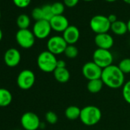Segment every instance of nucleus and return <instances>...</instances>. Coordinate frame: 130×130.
<instances>
[{
  "instance_id": "f257e3e1",
  "label": "nucleus",
  "mask_w": 130,
  "mask_h": 130,
  "mask_svg": "<svg viewBox=\"0 0 130 130\" xmlns=\"http://www.w3.org/2000/svg\"><path fill=\"white\" fill-rule=\"evenodd\" d=\"M101 80L105 86L111 89H119L125 84V74L117 65L112 64L103 69Z\"/></svg>"
},
{
  "instance_id": "f03ea898",
  "label": "nucleus",
  "mask_w": 130,
  "mask_h": 130,
  "mask_svg": "<svg viewBox=\"0 0 130 130\" xmlns=\"http://www.w3.org/2000/svg\"><path fill=\"white\" fill-rule=\"evenodd\" d=\"M102 112L99 107L93 105H88L81 109L80 119L87 126L95 125L100 121Z\"/></svg>"
},
{
  "instance_id": "7ed1b4c3",
  "label": "nucleus",
  "mask_w": 130,
  "mask_h": 130,
  "mask_svg": "<svg viewBox=\"0 0 130 130\" xmlns=\"http://www.w3.org/2000/svg\"><path fill=\"white\" fill-rule=\"evenodd\" d=\"M57 59L56 55L50 51H44L39 54L37 58L38 68L44 73H53L57 68Z\"/></svg>"
},
{
  "instance_id": "20e7f679",
  "label": "nucleus",
  "mask_w": 130,
  "mask_h": 130,
  "mask_svg": "<svg viewBox=\"0 0 130 130\" xmlns=\"http://www.w3.org/2000/svg\"><path fill=\"white\" fill-rule=\"evenodd\" d=\"M90 27L91 30L96 35L108 33L111 28V23L109 22L107 16L103 15H96L90 19Z\"/></svg>"
},
{
  "instance_id": "39448f33",
  "label": "nucleus",
  "mask_w": 130,
  "mask_h": 130,
  "mask_svg": "<svg viewBox=\"0 0 130 130\" xmlns=\"http://www.w3.org/2000/svg\"><path fill=\"white\" fill-rule=\"evenodd\" d=\"M93 61L104 69L112 64L113 56L109 50L97 48L93 54Z\"/></svg>"
},
{
  "instance_id": "423d86ee",
  "label": "nucleus",
  "mask_w": 130,
  "mask_h": 130,
  "mask_svg": "<svg viewBox=\"0 0 130 130\" xmlns=\"http://www.w3.org/2000/svg\"><path fill=\"white\" fill-rule=\"evenodd\" d=\"M35 36L32 31L28 29H19L15 35V39L18 44L25 49L33 47L35 42Z\"/></svg>"
},
{
  "instance_id": "0eeeda50",
  "label": "nucleus",
  "mask_w": 130,
  "mask_h": 130,
  "mask_svg": "<svg viewBox=\"0 0 130 130\" xmlns=\"http://www.w3.org/2000/svg\"><path fill=\"white\" fill-rule=\"evenodd\" d=\"M68 45V44L62 36L54 35L48 39L47 42V49L53 54L58 55L64 53Z\"/></svg>"
},
{
  "instance_id": "6e6552de",
  "label": "nucleus",
  "mask_w": 130,
  "mask_h": 130,
  "mask_svg": "<svg viewBox=\"0 0 130 130\" xmlns=\"http://www.w3.org/2000/svg\"><path fill=\"white\" fill-rule=\"evenodd\" d=\"M35 83V75L31 70L25 69L22 71L17 77L18 87L24 90L31 89Z\"/></svg>"
},
{
  "instance_id": "1a4fd4ad",
  "label": "nucleus",
  "mask_w": 130,
  "mask_h": 130,
  "mask_svg": "<svg viewBox=\"0 0 130 130\" xmlns=\"http://www.w3.org/2000/svg\"><path fill=\"white\" fill-rule=\"evenodd\" d=\"M103 69L93 61H88L84 64L82 68L83 76L89 81L96 79H100Z\"/></svg>"
},
{
  "instance_id": "9d476101",
  "label": "nucleus",
  "mask_w": 130,
  "mask_h": 130,
  "mask_svg": "<svg viewBox=\"0 0 130 130\" xmlns=\"http://www.w3.org/2000/svg\"><path fill=\"white\" fill-rule=\"evenodd\" d=\"M21 125L25 130H37L41 127V122L37 114L26 112L21 117Z\"/></svg>"
},
{
  "instance_id": "9b49d317",
  "label": "nucleus",
  "mask_w": 130,
  "mask_h": 130,
  "mask_svg": "<svg viewBox=\"0 0 130 130\" xmlns=\"http://www.w3.org/2000/svg\"><path fill=\"white\" fill-rule=\"evenodd\" d=\"M52 31L50 22L46 20H40L35 22L34 24L32 32L34 33L35 38L38 39H44L47 38Z\"/></svg>"
},
{
  "instance_id": "f8f14e48",
  "label": "nucleus",
  "mask_w": 130,
  "mask_h": 130,
  "mask_svg": "<svg viewBox=\"0 0 130 130\" xmlns=\"http://www.w3.org/2000/svg\"><path fill=\"white\" fill-rule=\"evenodd\" d=\"M22 59L20 51L14 47L8 49L4 54V61L9 68L16 67L19 64Z\"/></svg>"
},
{
  "instance_id": "ddd939ff",
  "label": "nucleus",
  "mask_w": 130,
  "mask_h": 130,
  "mask_svg": "<svg viewBox=\"0 0 130 130\" xmlns=\"http://www.w3.org/2000/svg\"><path fill=\"white\" fill-rule=\"evenodd\" d=\"M94 42L97 48L109 50L114 44V39L109 33L97 34L94 38Z\"/></svg>"
},
{
  "instance_id": "4468645a",
  "label": "nucleus",
  "mask_w": 130,
  "mask_h": 130,
  "mask_svg": "<svg viewBox=\"0 0 130 130\" xmlns=\"http://www.w3.org/2000/svg\"><path fill=\"white\" fill-rule=\"evenodd\" d=\"M50 24L52 30L57 32H63L70 25L68 19L63 15H54L51 19Z\"/></svg>"
},
{
  "instance_id": "2eb2a0df",
  "label": "nucleus",
  "mask_w": 130,
  "mask_h": 130,
  "mask_svg": "<svg viewBox=\"0 0 130 130\" xmlns=\"http://www.w3.org/2000/svg\"><path fill=\"white\" fill-rule=\"evenodd\" d=\"M80 36L79 28L75 25H69L68 28L63 32L62 37L68 44H76Z\"/></svg>"
},
{
  "instance_id": "dca6fc26",
  "label": "nucleus",
  "mask_w": 130,
  "mask_h": 130,
  "mask_svg": "<svg viewBox=\"0 0 130 130\" xmlns=\"http://www.w3.org/2000/svg\"><path fill=\"white\" fill-rule=\"evenodd\" d=\"M53 74H54L55 80L60 84L68 83L71 78L70 71H68L67 68H57L53 72Z\"/></svg>"
},
{
  "instance_id": "f3484780",
  "label": "nucleus",
  "mask_w": 130,
  "mask_h": 130,
  "mask_svg": "<svg viewBox=\"0 0 130 130\" xmlns=\"http://www.w3.org/2000/svg\"><path fill=\"white\" fill-rule=\"evenodd\" d=\"M110 29L116 35H123L128 31L127 23L121 20H117L114 23L111 24Z\"/></svg>"
},
{
  "instance_id": "a211bd4d",
  "label": "nucleus",
  "mask_w": 130,
  "mask_h": 130,
  "mask_svg": "<svg viewBox=\"0 0 130 130\" xmlns=\"http://www.w3.org/2000/svg\"><path fill=\"white\" fill-rule=\"evenodd\" d=\"M12 95L11 92L5 88H0V107H6L11 104Z\"/></svg>"
},
{
  "instance_id": "6ab92c4d",
  "label": "nucleus",
  "mask_w": 130,
  "mask_h": 130,
  "mask_svg": "<svg viewBox=\"0 0 130 130\" xmlns=\"http://www.w3.org/2000/svg\"><path fill=\"white\" fill-rule=\"evenodd\" d=\"M103 82L100 79H96V80H89L87 84V90L91 93H97L101 91V90L103 87Z\"/></svg>"
},
{
  "instance_id": "aec40b11",
  "label": "nucleus",
  "mask_w": 130,
  "mask_h": 130,
  "mask_svg": "<svg viewBox=\"0 0 130 130\" xmlns=\"http://www.w3.org/2000/svg\"><path fill=\"white\" fill-rule=\"evenodd\" d=\"M81 109H80L77 106H70L65 109L64 114L68 119L70 120H76L80 119Z\"/></svg>"
},
{
  "instance_id": "412c9836",
  "label": "nucleus",
  "mask_w": 130,
  "mask_h": 130,
  "mask_svg": "<svg viewBox=\"0 0 130 130\" xmlns=\"http://www.w3.org/2000/svg\"><path fill=\"white\" fill-rule=\"evenodd\" d=\"M16 24L19 29H28L31 24V19L26 14H21L16 19Z\"/></svg>"
},
{
  "instance_id": "4be33fe9",
  "label": "nucleus",
  "mask_w": 130,
  "mask_h": 130,
  "mask_svg": "<svg viewBox=\"0 0 130 130\" xmlns=\"http://www.w3.org/2000/svg\"><path fill=\"white\" fill-rule=\"evenodd\" d=\"M63 54L68 58L74 59L77 57L79 54V51H78V48L74 44H68L66 49H65Z\"/></svg>"
},
{
  "instance_id": "5701e85b",
  "label": "nucleus",
  "mask_w": 130,
  "mask_h": 130,
  "mask_svg": "<svg viewBox=\"0 0 130 130\" xmlns=\"http://www.w3.org/2000/svg\"><path fill=\"white\" fill-rule=\"evenodd\" d=\"M118 67L124 74H130V58H124L121 60L118 64Z\"/></svg>"
},
{
  "instance_id": "b1692460",
  "label": "nucleus",
  "mask_w": 130,
  "mask_h": 130,
  "mask_svg": "<svg viewBox=\"0 0 130 130\" xmlns=\"http://www.w3.org/2000/svg\"><path fill=\"white\" fill-rule=\"evenodd\" d=\"M51 9L54 15H60L65 10V5L60 2H56L51 5Z\"/></svg>"
},
{
  "instance_id": "393cba45",
  "label": "nucleus",
  "mask_w": 130,
  "mask_h": 130,
  "mask_svg": "<svg viewBox=\"0 0 130 130\" xmlns=\"http://www.w3.org/2000/svg\"><path fill=\"white\" fill-rule=\"evenodd\" d=\"M42 12H43V19L50 22L51 19L54 16L52 9H51V5H44V6L41 7Z\"/></svg>"
},
{
  "instance_id": "a878e982",
  "label": "nucleus",
  "mask_w": 130,
  "mask_h": 130,
  "mask_svg": "<svg viewBox=\"0 0 130 130\" xmlns=\"http://www.w3.org/2000/svg\"><path fill=\"white\" fill-rule=\"evenodd\" d=\"M122 96L125 101L130 104V80L125 82L122 87Z\"/></svg>"
},
{
  "instance_id": "bb28decb",
  "label": "nucleus",
  "mask_w": 130,
  "mask_h": 130,
  "mask_svg": "<svg viewBox=\"0 0 130 130\" xmlns=\"http://www.w3.org/2000/svg\"><path fill=\"white\" fill-rule=\"evenodd\" d=\"M45 119H46L47 123H49L51 125H54V124L57 122L58 116H57V115L54 112L48 111L45 114Z\"/></svg>"
},
{
  "instance_id": "cd10ccee",
  "label": "nucleus",
  "mask_w": 130,
  "mask_h": 130,
  "mask_svg": "<svg viewBox=\"0 0 130 130\" xmlns=\"http://www.w3.org/2000/svg\"><path fill=\"white\" fill-rule=\"evenodd\" d=\"M31 16L36 22L43 20V12H42L41 8H40V7L35 8L31 12Z\"/></svg>"
},
{
  "instance_id": "c85d7f7f",
  "label": "nucleus",
  "mask_w": 130,
  "mask_h": 130,
  "mask_svg": "<svg viewBox=\"0 0 130 130\" xmlns=\"http://www.w3.org/2000/svg\"><path fill=\"white\" fill-rule=\"evenodd\" d=\"M15 6L19 8H26L29 6L31 0H12Z\"/></svg>"
},
{
  "instance_id": "c756f323",
  "label": "nucleus",
  "mask_w": 130,
  "mask_h": 130,
  "mask_svg": "<svg viewBox=\"0 0 130 130\" xmlns=\"http://www.w3.org/2000/svg\"><path fill=\"white\" fill-rule=\"evenodd\" d=\"M80 0H63V4L70 8L74 7L77 5Z\"/></svg>"
},
{
  "instance_id": "7c9ffc66",
  "label": "nucleus",
  "mask_w": 130,
  "mask_h": 130,
  "mask_svg": "<svg viewBox=\"0 0 130 130\" xmlns=\"http://www.w3.org/2000/svg\"><path fill=\"white\" fill-rule=\"evenodd\" d=\"M67 63L63 60H57V68H66Z\"/></svg>"
},
{
  "instance_id": "2f4dec72",
  "label": "nucleus",
  "mask_w": 130,
  "mask_h": 130,
  "mask_svg": "<svg viewBox=\"0 0 130 130\" xmlns=\"http://www.w3.org/2000/svg\"><path fill=\"white\" fill-rule=\"evenodd\" d=\"M107 18H108V19H109V22L111 24L114 23L115 22H116L118 20L117 19V17H116V15L115 14H110V15H109L107 16Z\"/></svg>"
},
{
  "instance_id": "473e14b6",
  "label": "nucleus",
  "mask_w": 130,
  "mask_h": 130,
  "mask_svg": "<svg viewBox=\"0 0 130 130\" xmlns=\"http://www.w3.org/2000/svg\"><path fill=\"white\" fill-rule=\"evenodd\" d=\"M127 26H128V31L130 32V19H129V20L127 22Z\"/></svg>"
},
{
  "instance_id": "72a5a7b5",
  "label": "nucleus",
  "mask_w": 130,
  "mask_h": 130,
  "mask_svg": "<svg viewBox=\"0 0 130 130\" xmlns=\"http://www.w3.org/2000/svg\"><path fill=\"white\" fill-rule=\"evenodd\" d=\"M3 31L1 30V28H0V41H2V39H3Z\"/></svg>"
},
{
  "instance_id": "f704fd0d",
  "label": "nucleus",
  "mask_w": 130,
  "mask_h": 130,
  "mask_svg": "<svg viewBox=\"0 0 130 130\" xmlns=\"http://www.w3.org/2000/svg\"><path fill=\"white\" fill-rule=\"evenodd\" d=\"M123 1H124L125 3H127V4H129V5H130V0H123Z\"/></svg>"
},
{
  "instance_id": "c9c22d12",
  "label": "nucleus",
  "mask_w": 130,
  "mask_h": 130,
  "mask_svg": "<svg viewBox=\"0 0 130 130\" xmlns=\"http://www.w3.org/2000/svg\"><path fill=\"white\" fill-rule=\"evenodd\" d=\"M106 2H109V3H112V2H115L116 0H106Z\"/></svg>"
},
{
  "instance_id": "e433bc0d",
  "label": "nucleus",
  "mask_w": 130,
  "mask_h": 130,
  "mask_svg": "<svg viewBox=\"0 0 130 130\" xmlns=\"http://www.w3.org/2000/svg\"><path fill=\"white\" fill-rule=\"evenodd\" d=\"M84 1H86V2H91V1H93V0H84Z\"/></svg>"
},
{
  "instance_id": "4c0bfd02",
  "label": "nucleus",
  "mask_w": 130,
  "mask_h": 130,
  "mask_svg": "<svg viewBox=\"0 0 130 130\" xmlns=\"http://www.w3.org/2000/svg\"><path fill=\"white\" fill-rule=\"evenodd\" d=\"M0 19H1V12H0Z\"/></svg>"
}]
</instances>
